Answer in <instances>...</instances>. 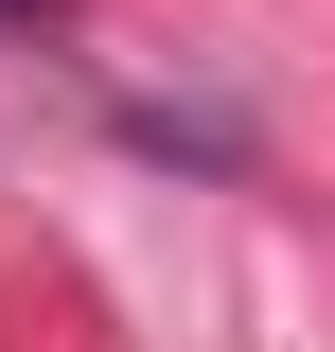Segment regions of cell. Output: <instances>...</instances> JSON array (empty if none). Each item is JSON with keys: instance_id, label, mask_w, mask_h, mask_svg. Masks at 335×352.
Masks as SVG:
<instances>
[{"instance_id": "6da1fadb", "label": "cell", "mask_w": 335, "mask_h": 352, "mask_svg": "<svg viewBox=\"0 0 335 352\" xmlns=\"http://www.w3.org/2000/svg\"><path fill=\"white\" fill-rule=\"evenodd\" d=\"M0 18H18V0H0Z\"/></svg>"}]
</instances>
